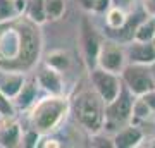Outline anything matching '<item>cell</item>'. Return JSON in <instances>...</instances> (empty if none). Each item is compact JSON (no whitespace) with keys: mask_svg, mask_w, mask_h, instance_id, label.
<instances>
[{"mask_svg":"<svg viewBox=\"0 0 155 148\" xmlns=\"http://www.w3.org/2000/svg\"><path fill=\"white\" fill-rule=\"evenodd\" d=\"M71 112V100L64 95H45L36 98L28 110L29 126L41 134L55 131Z\"/></svg>","mask_w":155,"mask_h":148,"instance_id":"obj_1","label":"cell"},{"mask_svg":"<svg viewBox=\"0 0 155 148\" xmlns=\"http://www.w3.org/2000/svg\"><path fill=\"white\" fill-rule=\"evenodd\" d=\"M71 112L79 126L91 134L104 131L105 124V102L93 88H86L72 98Z\"/></svg>","mask_w":155,"mask_h":148,"instance_id":"obj_2","label":"cell"},{"mask_svg":"<svg viewBox=\"0 0 155 148\" xmlns=\"http://www.w3.org/2000/svg\"><path fill=\"white\" fill-rule=\"evenodd\" d=\"M17 22H19V29H21V54L17 59L16 71L28 72L40 61L43 38H41L40 24H35L33 21L26 19L24 16L17 17Z\"/></svg>","mask_w":155,"mask_h":148,"instance_id":"obj_3","label":"cell"},{"mask_svg":"<svg viewBox=\"0 0 155 148\" xmlns=\"http://www.w3.org/2000/svg\"><path fill=\"white\" fill-rule=\"evenodd\" d=\"M19 54H21V29L17 17L12 21L0 22V69L16 71Z\"/></svg>","mask_w":155,"mask_h":148,"instance_id":"obj_4","label":"cell"},{"mask_svg":"<svg viewBox=\"0 0 155 148\" xmlns=\"http://www.w3.org/2000/svg\"><path fill=\"white\" fill-rule=\"evenodd\" d=\"M133 102L134 95L122 86L121 93L116 98L105 104V124L104 129L107 131H117L122 126H126L131 122V114H133Z\"/></svg>","mask_w":155,"mask_h":148,"instance_id":"obj_5","label":"cell"},{"mask_svg":"<svg viewBox=\"0 0 155 148\" xmlns=\"http://www.w3.org/2000/svg\"><path fill=\"white\" fill-rule=\"evenodd\" d=\"M121 79L124 83V86L134 97H141V95L155 90V83H153L152 71H150V66H145V64L127 62L124 69L121 71Z\"/></svg>","mask_w":155,"mask_h":148,"instance_id":"obj_6","label":"cell"},{"mask_svg":"<svg viewBox=\"0 0 155 148\" xmlns=\"http://www.w3.org/2000/svg\"><path fill=\"white\" fill-rule=\"evenodd\" d=\"M90 83H91V88L102 97V100L105 104H109L116 98L117 95L121 93L122 86H124L121 74L104 71L100 67L90 69Z\"/></svg>","mask_w":155,"mask_h":148,"instance_id":"obj_7","label":"cell"},{"mask_svg":"<svg viewBox=\"0 0 155 148\" xmlns=\"http://www.w3.org/2000/svg\"><path fill=\"white\" fill-rule=\"evenodd\" d=\"M126 64H127V57H126V48L122 47V43L110 38L107 41H102L98 57H97V67L109 72L121 74V71L124 69Z\"/></svg>","mask_w":155,"mask_h":148,"instance_id":"obj_8","label":"cell"},{"mask_svg":"<svg viewBox=\"0 0 155 148\" xmlns=\"http://www.w3.org/2000/svg\"><path fill=\"white\" fill-rule=\"evenodd\" d=\"M102 45L97 29L93 28L91 21L88 17L81 19L79 24V47H81V54H83V61L88 69L97 67V57H98V50Z\"/></svg>","mask_w":155,"mask_h":148,"instance_id":"obj_9","label":"cell"},{"mask_svg":"<svg viewBox=\"0 0 155 148\" xmlns=\"http://www.w3.org/2000/svg\"><path fill=\"white\" fill-rule=\"evenodd\" d=\"M36 81H38V86L43 90L45 93L48 95H64V79H62V72H59L54 67L43 66L38 69L36 72Z\"/></svg>","mask_w":155,"mask_h":148,"instance_id":"obj_10","label":"cell"},{"mask_svg":"<svg viewBox=\"0 0 155 148\" xmlns=\"http://www.w3.org/2000/svg\"><path fill=\"white\" fill-rule=\"evenodd\" d=\"M127 62L150 66L155 62V45L152 41H136L131 40L126 47Z\"/></svg>","mask_w":155,"mask_h":148,"instance_id":"obj_11","label":"cell"},{"mask_svg":"<svg viewBox=\"0 0 155 148\" xmlns=\"http://www.w3.org/2000/svg\"><path fill=\"white\" fill-rule=\"evenodd\" d=\"M143 138L145 133L140 129L138 124L129 122L126 126H122L121 129H117L114 138H112V143L116 148H136L141 145Z\"/></svg>","mask_w":155,"mask_h":148,"instance_id":"obj_12","label":"cell"},{"mask_svg":"<svg viewBox=\"0 0 155 148\" xmlns=\"http://www.w3.org/2000/svg\"><path fill=\"white\" fill-rule=\"evenodd\" d=\"M22 127L14 119H2L0 122V146L14 148L21 146Z\"/></svg>","mask_w":155,"mask_h":148,"instance_id":"obj_13","label":"cell"},{"mask_svg":"<svg viewBox=\"0 0 155 148\" xmlns=\"http://www.w3.org/2000/svg\"><path fill=\"white\" fill-rule=\"evenodd\" d=\"M38 81L36 77H26V81L19 90V93L14 97V105L17 110H29V107L38 98Z\"/></svg>","mask_w":155,"mask_h":148,"instance_id":"obj_14","label":"cell"},{"mask_svg":"<svg viewBox=\"0 0 155 148\" xmlns=\"http://www.w3.org/2000/svg\"><path fill=\"white\" fill-rule=\"evenodd\" d=\"M24 81H26L24 72L0 69V91L4 95H7L9 98L14 100V97L19 93V90L22 88Z\"/></svg>","mask_w":155,"mask_h":148,"instance_id":"obj_15","label":"cell"},{"mask_svg":"<svg viewBox=\"0 0 155 148\" xmlns=\"http://www.w3.org/2000/svg\"><path fill=\"white\" fill-rule=\"evenodd\" d=\"M127 19V11L121 9L117 5H110L105 11V28L107 31H117L124 26Z\"/></svg>","mask_w":155,"mask_h":148,"instance_id":"obj_16","label":"cell"},{"mask_svg":"<svg viewBox=\"0 0 155 148\" xmlns=\"http://www.w3.org/2000/svg\"><path fill=\"white\" fill-rule=\"evenodd\" d=\"M22 16L33 21L35 24H43L47 22V14H45V2L43 0H26V9Z\"/></svg>","mask_w":155,"mask_h":148,"instance_id":"obj_17","label":"cell"},{"mask_svg":"<svg viewBox=\"0 0 155 148\" xmlns=\"http://www.w3.org/2000/svg\"><path fill=\"white\" fill-rule=\"evenodd\" d=\"M45 64L50 66V67H54V69H57L59 72H64V71L69 69V66H71V57H69V54L64 52V50H54V52H50V54L47 55Z\"/></svg>","mask_w":155,"mask_h":148,"instance_id":"obj_18","label":"cell"},{"mask_svg":"<svg viewBox=\"0 0 155 148\" xmlns=\"http://www.w3.org/2000/svg\"><path fill=\"white\" fill-rule=\"evenodd\" d=\"M153 35H155V16H147L138 24L133 40H136V41H152Z\"/></svg>","mask_w":155,"mask_h":148,"instance_id":"obj_19","label":"cell"},{"mask_svg":"<svg viewBox=\"0 0 155 148\" xmlns=\"http://www.w3.org/2000/svg\"><path fill=\"white\" fill-rule=\"evenodd\" d=\"M47 21H59L66 14V0H43Z\"/></svg>","mask_w":155,"mask_h":148,"instance_id":"obj_20","label":"cell"},{"mask_svg":"<svg viewBox=\"0 0 155 148\" xmlns=\"http://www.w3.org/2000/svg\"><path fill=\"white\" fill-rule=\"evenodd\" d=\"M16 112L17 109L14 105V100L0 91V119H14Z\"/></svg>","mask_w":155,"mask_h":148,"instance_id":"obj_21","label":"cell"},{"mask_svg":"<svg viewBox=\"0 0 155 148\" xmlns=\"http://www.w3.org/2000/svg\"><path fill=\"white\" fill-rule=\"evenodd\" d=\"M19 17L14 0H0V22H7Z\"/></svg>","mask_w":155,"mask_h":148,"instance_id":"obj_22","label":"cell"},{"mask_svg":"<svg viewBox=\"0 0 155 148\" xmlns=\"http://www.w3.org/2000/svg\"><path fill=\"white\" fill-rule=\"evenodd\" d=\"M41 138V133H38L33 127H28L26 131H22V140L21 145L22 146H28V148H36L38 146V141Z\"/></svg>","mask_w":155,"mask_h":148,"instance_id":"obj_23","label":"cell"},{"mask_svg":"<svg viewBox=\"0 0 155 148\" xmlns=\"http://www.w3.org/2000/svg\"><path fill=\"white\" fill-rule=\"evenodd\" d=\"M47 146H61V143H57L55 138H50L48 134H41L38 141V148H47Z\"/></svg>","mask_w":155,"mask_h":148,"instance_id":"obj_24","label":"cell"},{"mask_svg":"<svg viewBox=\"0 0 155 148\" xmlns=\"http://www.w3.org/2000/svg\"><path fill=\"white\" fill-rule=\"evenodd\" d=\"M134 2H136V0H112V5H117V7H121V9L129 12L133 9Z\"/></svg>","mask_w":155,"mask_h":148,"instance_id":"obj_25","label":"cell"},{"mask_svg":"<svg viewBox=\"0 0 155 148\" xmlns=\"http://www.w3.org/2000/svg\"><path fill=\"white\" fill-rule=\"evenodd\" d=\"M141 7L148 16H155V0H141Z\"/></svg>","mask_w":155,"mask_h":148,"instance_id":"obj_26","label":"cell"},{"mask_svg":"<svg viewBox=\"0 0 155 148\" xmlns=\"http://www.w3.org/2000/svg\"><path fill=\"white\" fill-rule=\"evenodd\" d=\"M150 71H152V76H153V83H155V62L150 64Z\"/></svg>","mask_w":155,"mask_h":148,"instance_id":"obj_27","label":"cell"},{"mask_svg":"<svg viewBox=\"0 0 155 148\" xmlns=\"http://www.w3.org/2000/svg\"><path fill=\"white\" fill-rule=\"evenodd\" d=\"M152 43H153V45H155V35H153V38H152Z\"/></svg>","mask_w":155,"mask_h":148,"instance_id":"obj_28","label":"cell"}]
</instances>
